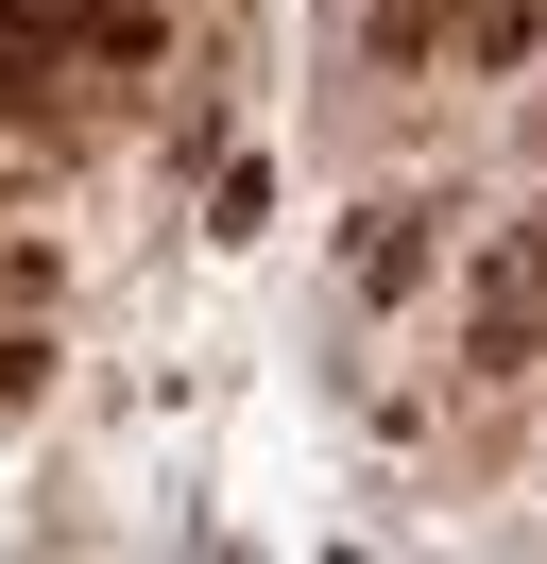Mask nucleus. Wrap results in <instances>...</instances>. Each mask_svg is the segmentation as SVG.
<instances>
[{
	"label": "nucleus",
	"mask_w": 547,
	"mask_h": 564,
	"mask_svg": "<svg viewBox=\"0 0 547 564\" xmlns=\"http://www.w3.org/2000/svg\"><path fill=\"white\" fill-rule=\"evenodd\" d=\"M530 274H547V257H530V240H513V257H496V274H479V359H530Z\"/></svg>",
	"instance_id": "nucleus-2"
},
{
	"label": "nucleus",
	"mask_w": 547,
	"mask_h": 564,
	"mask_svg": "<svg viewBox=\"0 0 547 564\" xmlns=\"http://www.w3.org/2000/svg\"><path fill=\"white\" fill-rule=\"evenodd\" d=\"M428 274H444V223H428V206H360V240H342V291H360V308H410Z\"/></svg>",
	"instance_id": "nucleus-1"
},
{
	"label": "nucleus",
	"mask_w": 547,
	"mask_h": 564,
	"mask_svg": "<svg viewBox=\"0 0 547 564\" xmlns=\"http://www.w3.org/2000/svg\"><path fill=\"white\" fill-rule=\"evenodd\" d=\"M530 257H547V206H530Z\"/></svg>",
	"instance_id": "nucleus-3"
}]
</instances>
